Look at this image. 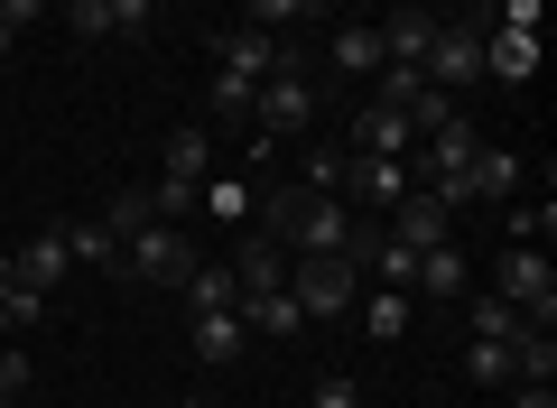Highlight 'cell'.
<instances>
[{
    "instance_id": "obj_9",
    "label": "cell",
    "mask_w": 557,
    "mask_h": 408,
    "mask_svg": "<svg viewBox=\"0 0 557 408\" xmlns=\"http://www.w3.org/2000/svg\"><path fill=\"white\" fill-rule=\"evenodd\" d=\"M409 186H418L409 158H354V149H344V205H381V214H391Z\"/></svg>"
},
{
    "instance_id": "obj_24",
    "label": "cell",
    "mask_w": 557,
    "mask_h": 408,
    "mask_svg": "<svg viewBox=\"0 0 557 408\" xmlns=\"http://www.w3.org/2000/svg\"><path fill=\"white\" fill-rule=\"evenodd\" d=\"M233 279H242V288H278V279H288V251H278V242H242V260H233Z\"/></svg>"
},
{
    "instance_id": "obj_40",
    "label": "cell",
    "mask_w": 557,
    "mask_h": 408,
    "mask_svg": "<svg viewBox=\"0 0 557 408\" xmlns=\"http://www.w3.org/2000/svg\"><path fill=\"white\" fill-rule=\"evenodd\" d=\"M399 10H437V0H399Z\"/></svg>"
},
{
    "instance_id": "obj_30",
    "label": "cell",
    "mask_w": 557,
    "mask_h": 408,
    "mask_svg": "<svg viewBox=\"0 0 557 408\" xmlns=\"http://www.w3.org/2000/svg\"><path fill=\"white\" fill-rule=\"evenodd\" d=\"M307 408H362V381L354 371H317V399Z\"/></svg>"
},
{
    "instance_id": "obj_1",
    "label": "cell",
    "mask_w": 557,
    "mask_h": 408,
    "mask_svg": "<svg viewBox=\"0 0 557 408\" xmlns=\"http://www.w3.org/2000/svg\"><path fill=\"white\" fill-rule=\"evenodd\" d=\"M354 205L344 195H307V186H278L260 195V242H278V251L298 260V251H354Z\"/></svg>"
},
{
    "instance_id": "obj_16",
    "label": "cell",
    "mask_w": 557,
    "mask_h": 408,
    "mask_svg": "<svg viewBox=\"0 0 557 408\" xmlns=\"http://www.w3.org/2000/svg\"><path fill=\"white\" fill-rule=\"evenodd\" d=\"M65 270H75V260H65V233H57V223L20 242V288H38V297H47V288L65 279Z\"/></svg>"
},
{
    "instance_id": "obj_27",
    "label": "cell",
    "mask_w": 557,
    "mask_h": 408,
    "mask_svg": "<svg viewBox=\"0 0 557 408\" xmlns=\"http://www.w3.org/2000/svg\"><path fill=\"white\" fill-rule=\"evenodd\" d=\"M465 381L502 390V381H511V344H483V334H474V344H465Z\"/></svg>"
},
{
    "instance_id": "obj_3",
    "label": "cell",
    "mask_w": 557,
    "mask_h": 408,
    "mask_svg": "<svg viewBox=\"0 0 557 408\" xmlns=\"http://www.w3.org/2000/svg\"><path fill=\"white\" fill-rule=\"evenodd\" d=\"M493 297H502V307H520L530 325H557V270H548V251L511 242V251L493 260Z\"/></svg>"
},
{
    "instance_id": "obj_4",
    "label": "cell",
    "mask_w": 557,
    "mask_h": 408,
    "mask_svg": "<svg viewBox=\"0 0 557 408\" xmlns=\"http://www.w3.org/2000/svg\"><path fill=\"white\" fill-rule=\"evenodd\" d=\"M251 121H260L270 139H288V131H307V121H317V75H307V57H288V65L251 94Z\"/></svg>"
},
{
    "instance_id": "obj_17",
    "label": "cell",
    "mask_w": 557,
    "mask_h": 408,
    "mask_svg": "<svg viewBox=\"0 0 557 408\" xmlns=\"http://www.w3.org/2000/svg\"><path fill=\"white\" fill-rule=\"evenodd\" d=\"M474 279H465V251L456 242H437V251H418V279H409V297H465Z\"/></svg>"
},
{
    "instance_id": "obj_2",
    "label": "cell",
    "mask_w": 557,
    "mask_h": 408,
    "mask_svg": "<svg viewBox=\"0 0 557 408\" xmlns=\"http://www.w3.org/2000/svg\"><path fill=\"white\" fill-rule=\"evenodd\" d=\"M362 288H372V279H362L354 251H298V260H288V297H298V316H354Z\"/></svg>"
},
{
    "instance_id": "obj_21",
    "label": "cell",
    "mask_w": 557,
    "mask_h": 408,
    "mask_svg": "<svg viewBox=\"0 0 557 408\" xmlns=\"http://www.w3.org/2000/svg\"><path fill=\"white\" fill-rule=\"evenodd\" d=\"M139 223H159V205H149V186H112V195H102V233H112V242H131Z\"/></svg>"
},
{
    "instance_id": "obj_42",
    "label": "cell",
    "mask_w": 557,
    "mask_h": 408,
    "mask_svg": "<svg viewBox=\"0 0 557 408\" xmlns=\"http://www.w3.org/2000/svg\"><path fill=\"white\" fill-rule=\"evenodd\" d=\"M0 408H20V399H10V390H0Z\"/></svg>"
},
{
    "instance_id": "obj_20",
    "label": "cell",
    "mask_w": 557,
    "mask_h": 408,
    "mask_svg": "<svg viewBox=\"0 0 557 408\" xmlns=\"http://www.w3.org/2000/svg\"><path fill=\"white\" fill-rule=\"evenodd\" d=\"M354 307H362V334H372V344H399V334H409V288H362Z\"/></svg>"
},
{
    "instance_id": "obj_34",
    "label": "cell",
    "mask_w": 557,
    "mask_h": 408,
    "mask_svg": "<svg viewBox=\"0 0 557 408\" xmlns=\"http://www.w3.org/2000/svg\"><path fill=\"white\" fill-rule=\"evenodd\" d=\"M0 390H10V399L28 390V353H20V344H0Z\"/></svg>"
},
{
    "instance_id": "obj_38",
    "label": "cell",
    "mask_w": 557,
    "mask_h": 408,
    "mask_svg": "<svg viewBox=\"0 0 557 408\" xmlns=\"http://www.w3.org/2000/svg\"><path fill=\"white\" fill-rule=\"evenodd\" d=\"M0 297H20V260L10 251H0Z\"/></svg>"
},
{
    "instance_id": "obj_22",
    "label": "cell",
    "mask_w": 557,
    "mask_h": 408,
    "mask_svg": "<svg viewBox=\"0 0 557 408\" xmlns=\"http://www.w3.org/2000/svg\"><path fill=\"white\" fill-rule=\"evenodd\" d=\"M196 214H214V223H242V214H260V195L242 186V176H205V186H196Z\"/></svg>"
},
{
    "instance_id": "obj_41",
    "label": "cell",
    "mask_w": 557,
    "mask_h": 408,
    "mask_svg": "<svg viewBox=\"0 0 557 408\" xmlns=\"http://www.w3.org/2000/svg\"><path fill=\"white\" fill-rule=\"evenodd\" d=\"M177 408H214V399H177Z\"/></svg>"
},
{
    "instance_id": "obj_15",
    "label": "cell",
    "mask_w": 557,
    "mask_h": 408,
    "mask_svg": "<svg viewBox=\"0 0 557 408\" xmlns=\"http://www.w3.org/2000/svg\"><path fill=\"white\" fill-rule=\"evenodd\" d=\"M325 65H335V75H362V84H372V75H381V28H372V20H344L335 38H325Z\"/></svg>"
},
{
    "instance_id": "obj_29",
    "label": "cell",
    "mask_w": 557,
    "mask_h": 408,
    "mask_svg": "<svg viewBox=\"0 0 557 408\" xmlns=\"http://www.w3.org/2000/svg\"><path fill=\"white\" fill-rule=\"evenodd\" d=\"M548 233H557V205H511V242L548 251Z\"/></svg>"
},
{
    "instance_id": "obj_37",
    "label": "cell",
    "mask_w": 557,
    "mask_h": 408,
    "mask_svg": "<svg viewBox=\"0 0 557 408\" xmlns=\"http://www.w3.org/2000/svg\"><path fill=\"white\" fill-rule=\"evenodd\" d=\"M0 20H10V28H28V20H47V0H0Z\"/></svg>"
},
{
    "instance_id": "obj_36",
    "label": "cell",
    "mask_w": 557,
    "mask_h": 408,
    "mask_svg": "<svg viewBox=\"0 0 557 408\" xmlns=\"http://www.w3.org/2000/svg\"><path fill=\"white\" fill-rule=\"evenodd\" d=\"M502 28H530L539 38V0H502Z\"/></svg>"
},
{
    "instance_id": "obj_23",
    "label": "cell",
    "mask_w": 557,
    "mask_h": 408,
    "mask_svg": "<svg viewBox=\"0 0 557 408\" xmlns=\"http://www.w3.org/2000/svg\"><path fill=\"white\" fill-rule=\"evenodd\" d=\"M168 176H177V186H205V176H214V139L177 131V139H168Z\"/></svg>"
},
{
    "instance_id": "obj_5",
    "label": "cell",
    "mask_w": 557,
    "mask_h": 408,
    "mask_svg": "<svg viewBox=\"0 0 557 408\" xmlns=\"http://www.w3.org/2000/svg\"><path fill=\"white\" fill-rule=\"evenodd\" d=\"M196 270V242H186V223H139L131 242H121V279H177Z\"/></svg>"
},
{
    "instance_id": "obj_11",
    "label": "cell",
    "mask_w": 557,
    "mask_h": 408,
    "mask_svg": "<svg viewBox=\"0 0 557 408\" xmlns=\"http://www.w3.org/2000/svg\"><path fill=\"white\" fill-rule=\"evenodd\" d=\"M437 28H446V10H391V20H381V57L418 65L428 47H437Z\"/></svg>"
},
{
    "instance_id": "obj_19",
    "label": "cell",
    "mask_w": 557,
    "mask_h": 408,
    "mask_svg": "<svg viewBox=\"0 0 557 408\" xmlns=\"http://www.w3.org/2000/svg\"><path fill=\"white\" fill-rule=\"evenodd\" d=\"M65 233V260H75V270H121V242L102 233V214H75V223H57Z\"/></svg>"
},
{
    "instance_id": "obj_25",
    "label": "cell",
    "mask_w": 557,
    "mask_h": 408,
    "mask_svg": "<svg viewBox=\"0 0 557 408\" xmlns=\"http://www.w3.org/2000/svg\"><path fill=\"white\" fill-rule=\"evenodd\" d=\"M298 20H317V0H242V28H270V38H288Z\"/></svg>"
},
{
    "instance_id": "obj_31",
    "label": "cell",
    "mask_w": 557,
    "mask_h": 408,
    "mask_svg": "<svg viewBox=\"0 0 557 408\" xmlns=\"http://www.w3.org/2000/svg\"><path fill=\"white\" fill-rule=\"evenodd\" d=\"M65 28L75 38H112V0H65Z\"/></svg>"
},
{
    "instance_id": "obj_35",
    "label": "cell",
    "mask_w": 557,
    "mask_h": 408,
    "mask_svg": "<svg viewBox=\"0 0 557 408\" xmlns=\"http://www.w3.org/2000/svg\"><path fill=\"white\" fill-rule=\"evenodd\" d=\"M511 408H557V390L548 381H511Z\"/></svg>"
},
{
    "instance_id": "obj_7",
    "label": "cell",
    "mask_w": 557,
    "mask_h": 408,
    "mask_svg": "<svg viewBox=\"0 0 557 408\" xmlns=\"http://www.w3.org/2000/svg\"><path fill=\"white\" fill-rule=\"evenodd\" d=\"M214 75H233V84H270L278 75V65H288V57H298V47H288V38H270V28H223V38H214Z\"/></svg>"
},
{
    "instance_id": "obj_18",
    "label": "cell",
    "mask_w": 557,
    "mask_h": 408,
    "mask_svg": "<svg viewBox=\"0 0 557 408\" xmlns=\"http://www.w3.org/2000/svg\"><path fill=\"white\" fill-rule=\"evenodd\" d=\"M177 288H186V316H214V307H242V279L223 270V260H196V270H186Z\"/></svg>"
},
{
    "instance_id": "obj_28",
    "label": "cell",
    "mask_w": 557,
    "mask_h": 408,
    "mask_svg": "<svg viewBox=\"0 0 557 408\" xmlns=\"http://www.w3.org/2000/svg\"><path fill=\"white\" fill-rule=\"evenodd\" d=\"M298 186L307 195H344V149H307L298 158Z\"/></svg>"
},
{
    "instance_id": "obj_6",
    "label": "cell",
    "mask_w": 557,
    "mask_h": 408,
    "mask_svg": "<svg viewBox=\"0 0 557 408\" xmlns=\"http://www.w3.org/2000/svg\"><path fill=\"white\" fill-rule=\"evenodd\" d=\"M418 75H428V84H437V94H474V84H483V28H456V20H446L437 28V47H428V57H418Z\"/></svg>"
},
{
    "instance_id": "obj_39",
    "label": "cell",
    "mask_w": 557,
    "mask_h": 408,
    "mask_svg": "<svg viewBox=\"0 0 557 408\" xmlns=\"http://www.w3.org/2000/svg\"><path fill=\"white\" fill-rule=\"evenodd\" d=\"M10 47H20V28H10V20H0V57H10Z\"/></svg>"
},
{
    "instance_id": "obj_8",
    "label": "cell",
    "mask_w": 557,
    "mask_h": 408,
    "mask_svg": "<svg viewBox=\"0 0 557 408\" xmlns=\"http://www.w3.org/2000/svg\"><path fill=\"white\" fill-rule=\"evenodd\" d=\"M381 233H391L399 251H437V242H456V214H446L428 186H409V195L391 205V223H381Z\"/></svg>"
},
{
    "instance_id": "obj_13",
    "label": "cell",
    "mask_w": 557,
    "mask_h": 408,
    "mask_svg": "<svg viewBox=\"0 0 557 408\" xmlns=\"http://www.w3.org/2000/svg\"><path fill=\"white\" fill-rule=\"evenodd\" d=\"M242 325H251V334H270V344H288V334L307 325V316H298V297H288V279H278V288H242Z\"/></svg>"
},
{
    "instance_id": "obj_26",
    "label": "cell",
    "mask_w": 557,
    "mask_h": 408,
    "mask_svg": "<svg viewBox=\"0 0 557 408\" xmlns=\"http://www.w3.org/2000/svg\"><path fill=\"white\" fill-rule=\"evenodd\" d=\"M474 334H483V344H520V334H530V316H520V307H502V297L483 288V297H474Z\"/></svg>"
},
{
    "instance_id": "obj_12",
    "label": "cell",
    "mask_w": 557,
    "mask_h": 408,
    "mask_svg": "<svg viewBox=\"0 0 557 408\" xmlns=\"http://www.w3.org/2000/svg\"><path fill=\"white\" fill-rule=\"evenodd\" d=\"M242 307H214V316H186V353L196 362H242Z\"/></svg>"
},
{
    "instance_id": "obj_10",
    "label": "cell",
    "mask_w": 557,
    "mask_h": 408,
    "mask_svg": "<svg viewBox=\"0 0 557 408\" xmlns=\"http://www.w3.org/2000/svg\"><path fill=\"white\" fill-rule=\"evenodd\" d=\"M344 149H354V158H409L418 131H409V112H391V102H362L354 131H344Z\"/></svg>"
},
{
    "instance_id": "obj_32",
    "label": "cell",
    "mask_w": 557,
    "mask_h": 408,
    "mask_svg": "<svg viewBox=\"0 0 557 408\" xmlns=\"http://www.w3.org/2000/svg\"><path fill=\"white\" fill-rule=\"evenodd\" d=\"M159 28V0H112V38H149Z\"/></svg>"
},
{
    "instance_id": "obj_14",
    "label": "cell",
    "mask_w": 557,
    "mask_h": 408,
    "mask_svg": "<svg viewBox=\"0 0 557 408\" xmlns=\"http://www.w3.org/2000/svg\"><path fill=\"white\" fill-rule=\"evenodd\" d=\"M483 75L530 84L539 75V38H530V28H483Z\"/></svg>"
},
{
    "instance_id": "obj_33",
    "label": "cell",
    "mask_w": 557,
    "mask_h": 408,
    "mask_svg": "<svg viewBox=\"0 0 557 408\" xmlns=\"http://www.w3.org/2000/svg\"><path fill=\"white\" fill-rule=\"evenodd\" d=\"M251 94H260V84H233V75H214V121H251Z\"/></svg>"
}]
</instances>
